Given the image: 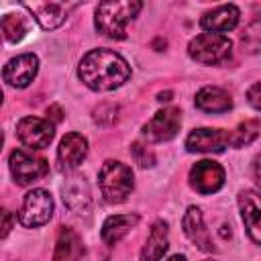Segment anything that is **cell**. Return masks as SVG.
Here are the masks:
<instances>
[{
	"label": "cell",
	"mask_w": 261,
	"mask_h": 261,
	"mask_svg": "<svg viewBox=\"0 0 261 261\" xmlns=\"http://www.w3.org/2000/svg\"><path fill=\"white\" fill-rule=\"evenodd\" d=\"M130 155H133L135 163H139L141 167H151V165L155 163L153 151L147 149V147L141 145V143H133V145H130Z\"/></svg>",
	"instance_id": "cell-26"
},
{
	"label": "cell",
	"mask_w": 261,
	"mask_h": 261,
	"mask_svg": "<svg viewBox=\"0 0 261 261\" xmlns=\"http://www.w3.org/2000/svg\"><path fill=\"white\" fill-rule=\"evenodd\" d=\"M230 49H232L230 39L218 33H202L196 39H192L188 45L190 57L204 65H214L228 59Z\"/></svg>",
	"instance_id": "cell-4"
},
{
	"label": "cell",
	"mask_w": 261,
	"mask_h": 261,
	"mask_svg": "<svg viewBox=\"0 0 261 261\" xmlns=\"http://www.w3.org/2000/svg\"><path fill=\"white\" fill-rule=\"evenodd\" d=\"M82 255H84V245L80 234L73 228L63 226L55 241L53 261H80Z\"/></svg>",
	"instance_id": "cell-19"
},
{
	"label": "cell",
	"mask_w": 261,
	"mask_h": 261,
	"mask_svg": "<svg viewBox=\"0 0 261 261\" xmlns=\"http://www.w3.org/2000/svg\"><path fill=\"white\" fill-rule=\"evenodd\" d=\"M208 261H212V259H208Z\"/></svg>",
	"instance_id": "cell-33"
},
{
	"label": "cell",
	"mask_w": 261,
	"mask_h": 261,
	"mask_svg": "<svg viewBox=\"0 0 261 261\" xmlns=\"http://www.w3.org/2000/svg\"><path fill=\"white\" fill-rule=\"evenodd\" d=\"M47 171H49V163L43 157H37L27 149H14L10 153V173L16 184L29 186L45 177Z\"/></svg>",
	"instance_id": "cell-5"
},
{
	"label": "cell",
	"mask_w": 261,
	"mask_h": 261,
	"mask_svg": "<svg viewBox=\"0 0 261 261\" xmlns=\"http://www.w3.org/2000/svg\"><path fill=\"white\" fill-rule=\"evenodd\" d=\"M253 171H255V181H257V186L261 190V155H257L255 165H253Z\"/></svg>",
	"instance_id": "cell-30"
},
{
	"label": "cell",
	"mask_w": 261,
	"mask_h": 261,
	"mask_svg": "<svg viewBox=\"0 0 261 261\" xmlns=\"http://www.w3.org/2000/svg\"><path fill=\"white\" fill-rule=\"evenodd\" d=\"M239 208L245 228L257 245H261V196L253 190H245L239 194Z\"/></svg>",
	"instance_id": "cell-13"
},
{
	"label": "cell",
	"mask_w": 261,
	"mask_h": 261,
	"mask_svg": "<svg viewBox=\"0 0 261 261\" xmlns=\"http://www.w3.org/2000/svg\"><path fill=\"white\" fill-rule=\"evenodd\" d=\"M37 71H39V59H37V55H33V53H22V55L10 59V61L4 65L2 77H4V82H6L8 86H12V88H27V86L35 80Z\"/></svg>",
	"instance_id": "cell-11"
},
{
	"label": "cell",
	"mask_w": 261,
	"mask_h": 261,
	"mask_svg": "<svg viewBox=\"0 0 261 261\" xmlns=\"http://www.w3.org/2000/svg\"><path fill=\"white\" fill-rule=\"evenodd\" d=\"M169 247V230H167V222L157 220L151 226V232L145 241V247L141 249V257L139 261H159L165 251Z\"/></svg>",
	"instance_id": "cell-18"
},
{
	"label": "cell",
	"mask_w": 261,
	"mask_h": 261,
	"mask_svg": "<svg viewBox=\"0 0 261 261\" xmlns=\"http://www.w3.org/2000/svg\"><path fill=\"white\" fill-rule=\"evenodd\" d=\"M179 124H181V110L169 106L153 114V118L143 126V135L151 143L171 141L179 130Z\"/></svg>",
	"instance_id": "cell-8"
},
{
	"label": "cell",
	"mask_w": 261,
	"mask_h": 261,
	"mask_svg": "<svg viewBox=\"0 0 261 261\" xmlns=\"http://www.w3.org/2000/svg\"><path fill=\"white\" fill-rule=\"evenodd\" d=\"M53 120V124L55 122H59L61 118H63V114H61V108L57 106V104H53V106H49V110H47V120Z\"/></svg>",
	"instance_id": "cell-29"
},
{
	"label": "cell",
	"mask_w": 261,
	"mask_h": 261,
	"mask_svg": "<svg viewBox=\"0 0 261 261\" xmlns=\"http://www.w3.org/2000/svg\"><path fill=\"white\" fill-rule=\"evenodd\" d=\"M157 100H159V102H169V100H171V92H161V94L157 96Z\"/></svg>",
	"instance_id": "cell-31"
},
{
	"label": "cell",
	"mask_w": 261,
	"mask_h": 261,
	"mask_svg": "<svg viewBox=\"0 0 261 261\" xmlns=\"http://www.w3.org/2000/svg\"><path fill=\"white\" fill-rule=\"evenodd\" d=\"M167 261H186V257H184V255H173V257H169Z\"/></svg>",
	"instance_id": "cell-32"
},
{
	"label": "cell",
	"mask_w": 261,
	"mask_h": 261,
	"mask_svg": "<svg viewBox=\"0 0 261 261\" xmlns=\"http://www.w3.org/2000/svg\"><path fill=\"white\" fill-rule=\"evenodd\" d=\"M137 224H139V216L137 214H114V216H108L104 220V224H102V241L106 245H116Z\"/></svg>",
	"instance_id": "cell-21"
},
{
	"label": "cell",
	"mask_w": 261,
	"mask_h": 261,
	"mask_svg": "<svg viewBox=\"0 0 261 261\" xmlns=\"http://www.w3.org/2000/svg\"><path fill=\"white\" fill-rule=\"evenodd\" d=\"M239 16H241V12H239V8L234 4H222V6H216V8L208 10V12H204L200 24H202L204 31L220 35L224 31L234 29L237 22H239Z\"/></svg>",
	"instance_id": "cell-17"
},
{
	"label": "cell",
	"mask_w": 261,
	"mask_h": 261,
	"mask_svg": "<svg viewBox=\"0 0 261 261\" xmlns=\"http://www.w3.org/2000/svg\"><path fill=\"white\" fill-rule=\"evenodd\" d=\"M243 49H247L251 53L261 51V14L245 31V35H243Z\"/></svg>",
	"instance_id": "cell-24"
},
{
	"label": "cell",
	"mask_w": 261,
	"mask_h": 261,
	"mask_svg": "<svg viewBox=\"0 0 261 261\" xmlns=\"http://www.w3.org/2000/svg\"><path fill=\"white\" fill-rule=\"evenodd\" d=\"M181 226H184V232L186 237L204 253H210L214 251V245H212V239H210V232L204 224V218H202V210L196 208V206H190L184 214V220H181Z\"/></svg>",
	"instance_id": "cell-15"
},
{
	"label": "cell",
	"mask_w": 261,
	"mask_h": 261,
	"mask_svg": "<svg viewBox=\"0 0 261 261\" xmlns=\"http://www.w3.org/2000/svg\"><path fill=\"white\" fill-rule=\"evenodd\" d=\"M16 137L20 139L22 145L31 149H45L55 137L53 122L37 118V116H24L16 124Z\"/></svg>",
	"instance_id": "cell-10"
},
{
	"label": "cell",
	"mask_w": 261,
	"mask_h": 261,
	"mask_svg": "<svg viewBox=\"0 0 261 261\" xmlns=\"http://www.w3.org/2000/svg\"><path fill=\"white\" fill-rule=\"evenodd\" d=\"M143 4L137 0H112L96 6V29L110 39H124L126 24L141 12Z\"/></svg>",
	"instance_id": "cell-2"
},
{
	"label": "cell",
	"mask_w": 261,
	"mask_h": 261,
	"mask_svg": "<svg viewBox=\"0 0 261 261\" xmlns=\"http://www.w3.org/2000/svg\"><path fill=\"white\" fill-rule=\"evenodd\" d=\"M10 228H12V214L8 210H2V239L10 232Z\"/></svg>",
	"instance_id": "cell-28"
},
{
	"label": "cell",
	"mask_w": 261,
	"mask_h": 261,
	"mask_svg": "<svg viewBox=\"0 0 261 261\" xmlns=\"http://www.w3.org/2000/svg\"><path fill=\"white\" fill-rule=\"evenodd\" d=\"M228 147V133L222 128H196L186 139L190 153H222Z\"/></svg>",
	"instance_id": "cell-12"
},
{
	"label": "cell",
	"mask_w": 261,
	"mask_h": 261,
	"mask_svg": "<svg viewBox=\"0 0 261 261\" xmlns=\"http://www.w3.org/2000/svg\"><path fill=\"white\" fill-rule=\"evenodd\" d=\"M259 130H261V122L257 118H249L245 122H241L230 135H228V145L230 147H245L249 143H253L257 137H259Z\"/></svg>",
	"instance_id": "cell-22"
},
{
	"label": "cell",
	"mask_w": 261,
	"mask_h": 261,
	"mask_svg": "<svg viewBox=\"0 0 261 261\" xmlns=\"http://www.w3.org/2000/svg\"><path fill=\"white\" fill-rule=\"evenodd\" d=\"M88 155V141L80 133H67L57 149V159L63 169H73L77 167Z\"/></svg>",
	"instance_id": "cell-16"
},
{
	"label": "cell",
	"mask_w": 261,
	"mask_h": 261,
	"mask_svg": "<svg viewBox=\"0 0 261 261\" xmlns=\"http://www.w3.org/2000/svg\"><path fill=\"white\" fill-rule=\"evenodd\" d=\"M61 194H63V202L69 210L73 212H88L90 206H92V194H90V186L86 181L84 175L75 173V175H69L63 186H61Z\"/></svg>",
	"instance_id": "cell-14"
},
{
	"label": "cell",
	"mask_w": 261,
	"mask_h": 261,
	"mask_svg": "<svg viewBox=\"0 0 261 261\" xmlns=\"http://www.w3.org/2000/svg\"><path fill=\"white\" fill-rule=\"evenodd\" d=\"M98 184H100V192L108 204L124 202L135 188L130 167L120 163V161H112V159L100 167Z\"/></svg>",
	"instance_id": "cell-3"
},
{
	"label": "cell",
	"mask_w": 261,
	"mask_h": 261,
	"mask_svg": "<svg viewBox=\"0 0 261 261\" xmlns=\"http://www.w3.org/2000/svg\"><path fill=\"white\" fill-rule=\"evenodd\" d=\"M77 75L90 90L110 92L130 77V67L122 55L110 49H92L82 57Z\"/></svg>",
	"instance_id": "cell-1"
},
{
	"label": "cell",
	"mask_w": 261,
	"mask_h": 261,
	"mask_svg": "<svg viewBox=\"0 0 261 261\" xmlns=\"http://www.w3.org/2000/svg\"><path fill=\"white\" fill-rule=\"evenodd\" d=\"M196 108L204 112H226L232 108V98L218 86H206L196 94Z\"/></svg>",
	"instance_id": "cell-20"
},
{
	"label": "cell",
	"mask_w": 261,
	"mask_h": 261,
	"mask_svg": "<svg viewBox=\"0 0 261 261\" xmlns=\"http://www.w3.org/2000/svg\"><path fill=\"white\" fill-rule=\"evenodd\" d=\"M224 169L220 163L212 161V159H202L196 165H192L190 169V186L198 192V194H214L224 186Z\"/></svg>",
	"instance_id": "cell-9"
},
{
	"label": "cell",
	"mask_w": 261,
	"mask_h": 261,
	"mask_svg": "<svg viewBox=\"0 0 261 261\" xmlns=\"http://www.w3.org/2000/svg\"><path fill=\"white\" fill-rule=\"evenodd\" d=\"M116 118H118V106L112 102H102L94 108V122H98L102 126L116 122Z\"/></svg>",
	"instance_id": "cell-25"
},
{
	"label": "cell",
	"mask_w": 261,
	"mask_h": 261,
	"mask_svg": "<svg viewBox=\"0 0 261 261\" xmlns=\"http://www.w3.org/2000/svg\"><path fill=\"white\" fill-rule=\"evenodd\" d=\"M53 214V198L47 190H31L24 200H22V208L18 214V220L22 226L27 228H37L45 222H49Z\"/></svg>",
	"instance_id": "cell-6"
},
{
	"label": "cell",
	"mask_w": 261,
	"mask_h": 261,
	"mask_svg": "<svg viewBox=\"0 0 261 261\" xmlns=\"http://www.w3.org/2000/svg\"><path fill=\"white\" fill-rule=\"evenodd\" d=\"M22 6L37 18V22L51 31V29H57L59 24L65 22V18L69 16L71 10H75L80 4L77 2H63V0H49V2H22Z\"/></svg>",
	"instance_id": "cell-7"
},
{
	"label": "cell",
	"mask_w": 261,
	"mask_h": 261,
	"mask_svg": "<svg viewBox=\"0 0 261 261\" xmlns=\"http://www.w3.org/2000/svg\"><path fill=\"white\" fill-rule=\"evenodd\" d=\"M0 27H2L4 39L10 41V43H18L27 35V22H24V18L18 16V14H12V12H8V14L2 16Z\"/></svg>",
	"instance_id": "cell-23"
},
{
	"label": "cell",
	"mask_w": 261,
	"mask_h": 261,
	"mask_svg": "<svg viewBox=\"0 0 261 261\" xmlns=\"http://www.w3.org/2000/svg\"><path fill=\"white\" fill-rule=\"evenodd\" d=\"M247 100H249V104H251L255 110H261V82L253 84V86L247 90Z\"/></svg>",
	"instance_id": "cell-27"
}]
</instances>
